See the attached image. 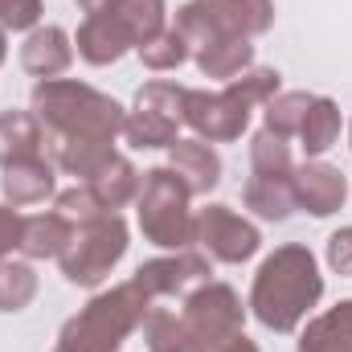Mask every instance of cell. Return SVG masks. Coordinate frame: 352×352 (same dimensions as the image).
<instances>
[{"instance_id":"obj_1","label":"cell","mask_w":352,"mask_h":352,"mask_svg":"<svg viewBox=\"0 0 352 352\" xmlns=\"http://www.w3.org/2000/svg\"><path fill=\"white\" fill-rule=\"evenodd\" d=\"M320 299H324V274L316 254L303 242H287V246H274L254 270L246 307L266 332L291 336L320 307Z\"/></svg>"},{"instance_id":"obj_2","label":"cell","mask_w":352,"mask_h":352,"mask_svg":"<svg viewBox=\"0 0 352 352\" xmlns=\"http://www.w3.org/2000/svg\"><path fill=\"white\" fill-rule=\"evenodd\" d=\"M29 111L45 131V148L62 140H119L123 135V102L87 87L78 78H45L29 94Z\"/></svg>"},{"instance_id":"obj_3","label":"cell","mask_w":352,"mask_h":352,"mask_svg":"<svg viewBox=\"0 0 352 352\" xmlns=\"http://www.w3.org/2000/svg\"><path fill=\"white\" fill-rule=\"evenodd\" d=\"M148 307H152V299L131 278L115 283L107 291H94L87 307L62 324L54 352H119L123 340L144 324Z\"/></svg>"},{"instance_id":"obj_4","label":"cell","mask_w":352,"mask_h":352,"mask_svg":"<svg viewBox=\"0 0 352 352\" xmlns=\"http://www.w3.org/2000/svg\"><path fill=\"white\" fill-rule=\"evenodd\" d=\"M192 192L168 164H156L144 173L140 197H135V221L144 242L156 250H192V221L197 213L188 209Z\"/></svg>"},{"instance_id":"obj_5","label":"cell","mask_w":352,"mask_h":352,"mask_svg":"<svg viewBox=\"0 0 352 352\" xmlns=\"http://www.w3.org/2000/svg\"><path fill=\"white\" fill-rule=\"evenodd\" d=\"M250 307L230 283H201L180 299V328L184 349L180 352H226L246 332Z\"/></svg>"},{"instance_id":"obj_6","label":"cell","mask_w":352,"mask_h":352,"mask_svg":"<svg viewBox=\"0 0 352 352\" xmlns=\"http://www.w3.org/2000/svg\"><path fill=\"white\" fill-rule=\"evenodd\" d=\"M127 246H131V230H127L123 213H102L90 221H74V238L62 250L58 266L70 287L98 291L111 278V270L123 263Z\"/></svg>"},{"instance_id":"obj_7","label":"cell","mask_w":352,"mask_h":352,"mask_svg":"<svg viewBox=\"0 0 352 352\" xmlns=\"http://www.w3.org/2000/svg\"><path fill=\"white\" fill-rule=\"evenodd\" d=\"M274 25V0H188L173 16V29L192 45H209L217 37H263Z\"/></svg>"},{"instance_id":"obj_8","label":"cell","mask_w":352,"mask_h":352,"mask_svg":"<svg viewBox=\"0 0 352 352\" xmlns=\"http://www.w3.org/2000/svg\"><path fill=\"white\" fill-rule=\"evenodd\" d=\"M192 246H197L209 263L242 266V263H250V258L263 250V230H258L250 217H242L234 205L209 201L205 209H197V221H192Z\"/></svg>"},{"instance_id":"obj_9","label":"cell","mask_w":352,"mask_h":352,"mask_svg":"<svg viewBox=\"0 0 352 352\" xmlns=\"http://www.w3.org/2000/svg\"><path fill=\"white\" fill-rule=\"evenodd\" d=\"M250 115H254V102L242 98L230 82L221 90H184V107H180V123L205 144L242 140L250 127Z\"/></svg>"},{"instance_id":"obj_10","label":"cell","mask_w":352,"mask_h":352,"mask_svg":"<svg viewBox=\"0 0 352 352\" xmlns=\"http://www.w3.org/2000/svg\"><path fill=\"white\" fill-rule=\"evenodd\" d=\"M213 274V263L192 246V250H168L160 258H148V263L135 266L131 283L156 303V299H184L192 287L209 283Z\"/></svg>"},{"instance_id":"obj_11","label":"cell","mask_w":352,"mask_h":352,"mask_svg":"<svg viewBox=\"0 0 352 352\" xmlns=\"http://www.w3.org/2000/svg\"><path fill=\"white\" fill-rule=\"evenodd\" d=\"M291 197H295V209L311 217H332L349 201V176L328 160H303L291 173Z\"/></svg>"},{"instance_id":"obj_12","label":"cell","mask_w":352,"mask_h":352,"mask_svg":"<svg viewBox=\"0 0 352 352\" xmlns=\"http://www.w3.org/2000/svg\"><path fill=\"white\" fill-rule=\"evenodd\" d=\"M70 62H74V37L62 25H37L33 33H25V41H21V66L37 82L62 78L70 70Z\"/></svg>"},{"instance_id":"obj_13","label":"cell","mask_w":352,"mask_h":352,"mask_svg":"<svg viewBox=\"0 0 352 352\" xmlns=\"http://www.w3.org/2000/svg\"><path fill=\"white\" fill-rule=\"evenodd\" d=\"M127 50H135V41L115 12L111 16H82V25L74 33V54L87 66H115Z\"/></svg>"},{"instance_id":"obj_14","label":"cell","mask_w":352,"mask_h":352,"mask_svg":"<svg viewBox=\"0 0 352 352\" xmlns=\"http://www.w3.org/2000/svg\"><path fill=\"white\" fill-rule=\"evenodd\" d=\"M168 168L188 184L192 197H209L221 184V173H226L217 148L205 144V140H197V135L192 140H176L173 148H168Z\"/></svg>"},{"instance_id":"obj_15","label":"cell","mask_w":352,"mask_h":352,"mask_svg":"<svg viewBox=\"0 0 352 352\" xmlns=\"http://www.w3.org/2000/svg\"><path fill=\"white\" fill-rule=\"evenodd\" d=\"M0 192L12 209L21 205H37V201H50L58 197V176H54V160L45 156H33V160H16L8 168H0Z\"/></svg>"},{"instance_id":"obj_16","label":"cell","mask_w":352,"mask_h":352,"mask_svg":"<svg viewBox=\"0 0 352 352\" xmlns=\"http://www.w3.org/2000/svg\"><path fill=\"white\" fill-rule=\"evenodd\" d=\"M115 140H62L50 144V160L54 168H62L66 176H74L78 184H87L115 160Z\"/></svg>"},{"instance_id":"obj_17","label":"cell","mask_w":352,"mask_h":352,"mask_svg":"<svg viewBox=\"0 0 352 352\" xmlns=\"http://www.w3.org/2000/svg\"><path fill=\"white\" fill-rule=\"evenodd\" d=\"M192 62L205 78L234 82L238 74H246L254 66V41L250 37H217V41L192 50Z\"/></svg>"},{"instance_id":"obj_18","label":"cell","mask_w":352,"mask_h":352,"mask_svg":"<svg viewBox=\"0 0 352 352\" xmlns=\"http://www.w3.org/2000/svg\"><path fill=\"white\" fill-rule=\"evenodd\" d=\"M74 238V221L58 209L50 213H33L21 226V254L25 258H62V250Z\"/></svg>"},{"instance_id":"obj_19","label":"cell","mask_w":352,"mask_h":352,"mask_svg":"<svg viewBox=\"0 0 352 352\" xmlns=\"http://www.w3.org/2000/svg\"><path fill=\"white\" fill-rule=\"evenodd\" d=\"M299 352H352V299L311 316L299 332Z\"/></svg>"},{"instance_id":"obj_20","label":"cell","mask_w":352,"mask_h":352,"mask_svg":"<svg viewBox=\"0 0 352 352\" xmlns=\"http://www.w3.org/2000/svg\"><path fill=\"white\" fill-rule=\"evenodd\" d=\"M45 152V131L33 111H0V168Z\"/></svg>"},{"instance_id":"obj_21","label":"cell","mask_w":352,"mask_h":352,"mask_svg":"<svg viewBox=\"0 0 352 352\" xmlns=\"http://www.w3.org/2000/svg\"><path fill=\"white\" fill-rule=\"evenodd\" d=\"M340 127H344V119H340L336 98L316 94L311 107H307V119H303V127H299V148L307 152V160H320L324 152H332V148L340 144Z\"/></svg>"},{"instance_id":"obj_22","label":"cell","mask_w":352,"mask_h":352,"mask_svg":"<svg viewBox=\"0 0 352 352\" xmlns=\"http://www.w3.org/2000/svg\"><path fill=\"white\" fill-rule=\"evenodd\" d=\"M242 205L263 217V221H287L295 213V197H291V176H258L250 173L242 184Z\"/></svg>"},{"instance_id":"obj_23","label":"cell","mask_w":352,"mask_h":352,"mask_svg":"<svg viewBox=\"0 0 352 352\" xmlns=\"http://www.w3.org/2000/svg\"><path fill=\"white\" fill-rule=\"evenodd\" d=\"M90 192L98 197V205L107 209V213H119V209H127V205H135V197H140V184H144V173L127 160V156H115L102 173L87 180Z\"/></svg>"},{"instance_id":"obj_24","label":"cell","mask_w":352,"mask_h":352,"mask_svg":"<svg viewBox=\"0 0 352 352\" xmlns=\"http://www.w3.org/2000/svg\"><path fill=\"white\" fill-rule=\"evenodd\" d=\"M123 140L131 148H173L180 140V119L168 115H152V111H127L123 119Z\"/></svg>"},{"instance_id":"obj_25","label":"cell","mask_w":352,"mask_h":352,"mask_svg":"<svg viewBox=\"0 0 352 352\" xmlns=\"http://www.w3.org/2000/svg\"><path fill=\"white\" fill-rule=\"evenodd\" d=\"M311 98H316V94H307V90H278V94L263 107V127L266 131H274V135H283V140L299 135Z\"/></svg>"},{"instance_id":"obj_26","label":"cell","mask_w":352,"mask_h":352,"mask_svg":"<svg viewBox=\"0 0 352 352\" xmlns=\"http://www.w3.org/2000/svg\"><path fill=\"white\" fill-rule=\"evenodd\" d=\"M115 16L123 21V29L131 33L135 50H140L148 37H156L160 29H168V0H123Z\"/></svg>"},{"instance_id":"obj_27","label":"cell","mask_w":352,"mask_h":352,"mask_svg":"<svg viewBox=\"0 0 352 352\" xmlns=\"http://www.w3.org/2000/svg\"><path fill=\"white\" fill-rule=\"evenodd\" d=\"M135 54H140V62H144L148 70L168 74V70H180V66L192 58V45H188V41H184V37L173 29V25H168V29H160L156 37H148Z\"/></svg>"},{"instance_id":"obj_28","label":"cell","mask_w":352,"mask_h":352,"mask_svg":"<svg viewBox=\"0 0 352 352\" xmlns=\"http://www.w3.org/2000/svg\"><path fill=\"white\" fill-rule=\"evenodd\" d=\"M37 295V270L29 263H0V311H25Z\"/></svg>"},{"instance_id":"obj_29","label":"cell","mask_w":352,"mask_h":352,"mask_svg":"<svg viewBox=\"0 0 352 352\" xmlns=\"http://www.w3.org/2000/svg\"><path fill=\"white\" fill-rule=\"evenodd\" d=\"M140 332H144V344L148 352H180L184 349V328H180V316L168 311V307H148V316H144V324H140Z\"/></svg>"},{"instance_id":"obj_30","label":"cell","mask_w":352,"mask_h":352,"mask_svg":"<svg viewBox=\"0 0 352 352\" xmlns=\"http://www.w3.org/2000/svg\"><path fill=\"white\" fill-rule=\"evenodd\" d=\"M184 90L188 87H176L168 78H152L135 90V102L131 111H152V115H168V119H180V107H184Z\"/></svg>"},{"instance_id":"obj_31","label":"cell","mask_w":352,"mask_h":352,"mask_svg":"<svg viewBox=\"0 0 352 352\" xmlns=\"http://www.w3.org/2000/svg\"><path fill=\"white\" fill-rule=\"evenodd\" d=\"M54 201H58V213H66L70 221H90V217H102V213H107V209L98 205V197L90 192V184H74V188L58 192Z\"/></svg>"},{"instance_id":"obj_32","label":"cell","mask_w":352,"mask_h":352,"mask_svg":"<svg viewBox=\"0 0 352 352\" xmlns=\"http://www.w3.org/2000/svg\"><path fill=\"white\" fill-rule=\"evenodd\" d=\"M0 25L12 33H33L41 25V0H0Z\"/></svg>"},{"instance_id":"obj_33","label":"cell","mask_w":352,"mask_h":352,"mask_svg":"<svg viewBox=\"0 0 352 352\" xmlns=\"http://www.w3.org/2000/svg\"><path fill=\"white\" fill-rule=\"evenodd\" d=\"M21 226H25V217H21L8 201H0V263H4L12 250H21Z\"/></svg>"},{"instance_id":"obj_34","label":"cell","mask_w":352,"mask_h":352,"mask_svg":"<svg viewBox=\"0 0 352 352\" xmlns=\"http://www.w3.org/2000/svg\"><path fill=\"white\" fill-rule=\"evenodd\" d=\"M328 266H332L336 274H352V226L336 230V234L328 238Z\"/></svg>"},{"instance_id":"obj_35","label":"cell","mask_w":352,"mask_h":352,"mask_svg":"<svg viewBox=\"0 0 352 352\" xmlns=\"http://www.w3.org/2000/svg\"><path fill=\"white\" fill-rule=\"evenodd\" d=\"M119 4L123 0H78V8L87 16H111V12H119Z\"/></svg>"},{"instance_id":"obj_36","label":"cell","mask_w":352,"mask_h":352,"mask_svg":"<svg viewBox=\"0 0 352 352\" xmlns=\"http://www.w3.org/2000/svg\"><path fill=\"white\" fill-rule=\"evenodd\" d=\"M226 352H258V344H254V340H250V336L242 332V336H238V340H234V344H230Z\"/></svg>"},{"instance_id":"obj_37","label":"cell","mask_w":352,"mask_h":352,"mask_svg":"<svg viewBox=\"0 0 352 352\" xmlns=\"http://www.w3.org/2000/svg\"><path fill=\"white\" fill-rule=\"evenodd\" d=\"M4 58H8V29L0 25V66H4Z\"/></svg>"},{"instance_id":"obj_38","label":"cell","mask_w":352,"mask_h":352,"mask_svg":"<svg viewBox=\"0 0 352 352\" xmlns=\"http://www.w3.org/2000/svg\"><path fill=\"white\" fill-rule=\"evenodd\" d=\"M349 148H352V123H349Z\"/></svg>"}]
</instances>
